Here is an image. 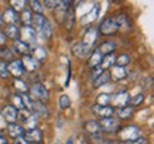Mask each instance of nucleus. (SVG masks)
<instances>
[{"mask_svg":"<svg viewBox=\"0 0 154 144\" xmlns=\"http://www.w3.org/2000/svg\"><path fill=\"white\" fill-rule=\"evenodd\" d=\"M7 70L9 73H11L14 77H19V76H22L23 73H24V66H23L22 60H13L7 66Z\"/></svg>","mask_w":154,"mask_h":144,"instance_id":"8","label":"nucleus"},{"mask_svg":"<svg viewBox=\"0 0 154 144\" xmlns=\"http://www.w3.org/2000/svg\"><path fill=\"white\" fill-rule=\"evenodd\" d=\"M7 133L10 137H14V139H19V137H23V134H24V128L22 126H19L16 123H11L7 126Z\"/></svg>","mask_w":154,"mask_h":144,"instance_id":"11","label":"nucleus"},{"mask_svg":"<svg viewBox=\"0 0 154 144\" xmlns=\"http://www.w3.org/2000/svg\"><path fill=\"white\" fill-rule=\"evenodd\" d=\"M116 66H120V67H126L128 63H130V57L128 54H121L119 59H116Z\"/></svg>","mask_w":154,"mask_h":144,"instance_id":"34","label":"nucleus"},{"mask_svg":"<svg viewBox=\"0 0 154 144\" xmlns=\"http://www.w3.org/2000/svg\"><path fill=\"white\" fill-rule=\"evenodd\" d=\"M11 100H13V107H16L17 110H19V109H20V110H22V109H24V106H23V100H22V97H20V96H13V97H11Z\"/></svg>","mask_w":154,"mask_h":144,"instance_id":"40","label":"nucleus"},{"mask_svg":"<svg viewBox=\"0 0 154 144\" xmlns=\"http://www.w3.org/2000/svg\"><path fill=\"white\" fill-rule=\"evenodd\" d=\"M99 126L101 128V131H116L119 128V123L113 120L111 117H106L99 121Z\"/></svg>","mask_w":154,"mask_h":144,"instance_id":"6","label":"nucleus"},{"mask_svg":"<svg viewBox=\"0 0 154 144\" xmlns=\"http://www.w3.org/2000/svg\"><path fill=\"white\" fill-rule=\"evenodd\" d=\"M101 61H103V54L100 53L99 50H96L93 51L91 54H90V60H88V66L94 69V67H99L101 64Z\"/></svg>","mask_w":154,"mask_h":144,"instance_id":"15","label":"nucleus"},{"mask_svg":"<svg viewBox=\"0 0 154 144\" xmlns=\"http://www.w3.org/2000/svg\"><path fill=\"white\" fill-rule=\"evenodd\" d=\"M97 50H99L103 56L111 54V53H114V50H116V43L114 41H106V43H103Z\"/></svg>","mask_w":154,"mask_h":144,"instance_id":"20","label":"nucleus"},{"mask_svg":"<svg viewBox=\"0 0 154 144\" xmlns=\"http://www.w3.org/2000/svg\"><path fill=\"white\" fill-rule=\"evenodd\" d=\"M99 29H100V33L106 34V36H110V34L116 33L119 30V27H117V24H116L113 17H106L104 20H103V23L100 24Z\"/></svg>","mask_w":154,"mask_h":144,"instance_id":"2","label":"nucleus"},{"mask_svg":"<svg viewBox=\"0 0 154 144\" xmlns=\"http://www.w3.org/2000/svg\"><path fill=\"white\" fill-rule=\"evenodd\" d=\"M10 5L14 6V7H11L14 11L16 10H23V9H24V5H26V2H23V0L22 2H19V0H11Z\"/></svg>","mask_w":154,"mask_h":144,"instance_id":"41","label":"nucleus"},{"mask_svg":"<svg viewBox=\"0 0 154 144\" xmlns=\"http://www.w3.org/2000/svg\"><path fill=\"white\" fill-rule=\"evenodd\" d=\"M66 27L69 30H72L73 29V24H74V10H73L72 7H69L67 9V13H66Z\"/></svg>","mask_w":154,"mask_h":144,"instance_id":"29","label":"nucleus"},{"mask_svg":"<svg viewBox=\"0 0 154 144\" xmlns=\"http://www.w3.org/2000/svg\"><path fill=\"white\" fill-rule=\"evenodd\" d=\"M56 144H59V143H56Z\"/></svg>","mask_w":154,"mask_h":144,"instance_id":"54","label":"nucleus"},{"mask_svg":"<svg viewBox=\"0 0 154 144\" xmlns=\"http://www.w3.org/2000/svg\"><path fill=\"white\" fill-rule=\"evenodd\" d=\"M19 36H22V41L24 43H30V41H34L36 40V32L33 30L32 26H24L22 27V30H19Z\"/></svg>","mask_w":154,"mask_h":144,"instance_id":"5","label":"nucleus"},{"mask_svg":"<svg viewBox=\"0 0 154 144\" xmlns=\"http://www.w3.org/2000/svg\"><path fill=\"white\" fill-rule=\"evenodd\" d=\"M99 10H100V7H99V6H94L93 11H91V13H88V14H86V16H84V17L82 19V24H87V23L94 22V20L97 19Z\"/></svg>","mask_w":154,"mask_h":144,"instance_id":"26","label":"nucleus"},{"mask_svg":"<svg viewBox=\"0 0 154 144\" xmlns=\"http://www.w3.org/2000/svg\"><path fill=\"white\" fill-rule=\"evenodd\" d=\"M44 22H46V19H44L43 14H34L32 17V24H33V30L36 33H40V30L43 27Z\"/></svg>","mask_w":154,"mask_h":144,"instance_id":"17","label":"nucleus"},{"mask_svg":"<svg viewBox=\"0 0 154 144\" xmlns=\"http://www.w3.org/2000/svg\"><path fill=\"white\" fill-rule=\"evenodd\" d=\"M3 23V17H2V14H0V24Z\"/></svg>","mask_w":154,"mask_h":144,"instance_id":"52","label":"nucleus"},{"mask_svg":"<svg viewBox=\"0 0 154 144\" xmlns=\"http://www.w3.org/2000/svg\"><path fill=\"white\" fill-rule=\"evenodd\" d=\"M30 94H32L30 96V99L32 100L42 101V103H44L46 100L49 99V91H47V89L40 83H36L30 87Z\"/></svg>","mask_w":154,"mask_h":144,"instance_id":"1","label":"nucleus"},{"mask_svg":"<svg viewBox=\"0 0 154 144\" xmlns=\"http://www.w3.org/2000/svg\"><path fill=\"white\" fill-rule=\"evenodd\" d=\"M0 77L7 78L9 77V70H7V64L5 60H0Z\"/></svg>","mask_w":154,"mask_h":144,"instance_id":"39","label":"nucleus"},{"mask_svg":"<svg viewBox=\"0 0 154 144\" xmlns=\"http://www.w3.org/2000/svg\"><path fill=\"white\" fill-rule=\"evenodd\" d=\"M127 144H147V139H144V137H138V139L133 140V141H127Z\"/></svg>","mask_w":154,"mask_h":144,"instance_id":"46","label":"nucleus"},{"mask_svg":"<svg viewBox=\"0 0 154 144\" xmlns=\"http://www.w3.org/2000/svg\"><path fill=\"white\" fill-rule=\"evenodd\" d=\"M38 117L36 116V114H34V113H32V114H30V116L27 117V118H26V120H24V126H26V128H27V130H33V128H37L36 127V126H37V120Z\"/></svg>","mask_w":154,"mask_h":144,"instance_id":"27","label":"nucleus"},{"mask_svg":"<svg viewBox=\"0 0 154 144\" xmlns=\"http://www.w3.org/2000/svg\"><path fill=\"white\" fill-rule=\"evenodd\" d=\"M0 56H2L3 59H7V60H11V59H13V53H11L10 50H7V49L0 50Z\"/></svg>","mask_w":154,"mask_h":144,"instance_id":"44","label":"nucleus"},{"mask_svg":"<svg viewBox=\"0 0 154 144\" xmlns=\"http://www.w3.org/2000/svg\"><path fill=\"white\" fill-rule=\"evenodd\" d=\"M22 63H23V66H24V70L33 72V70H36V69H37V61L34 60L32 56H29V54L23 57Z\"/></svg>","mask_w":154,"mask_h":144,"instance_id":"19","label":"nucleus"},{"mask_svg":"<svg viewBox=\"0 0 154 144\" xmlns=\"http://www.w3.org/2000/svg\"><path fill=\"white\" fill-rule=\"evenodd\" d=\"M117 116L120 117V118H124V120H127V118H130V117L133 116V109L131 107H121V109H119V111H117Z\"/></svg>","mask_w":154,"mask_h":144,"instance_id":"30","label":"nucleus"},{"mask_svg":"<svg viewBox=\"0 0 154 144\" xmlns=\"http://www.w3.org/2000/svg\"><path fill=\"white\" fill-rule=\"evenodd\" d=\"M5 43H6V36H5V33L0 32V46H3Z\"/></svg>","mask_w":154,"mask_h":144,"instance_id":"49","label":"nucleus"},{"mask_svg":"<svg viewBox=\"0 0 154 144\" xmlns=\"http://www.w3.org/2000/svg\"><path fill=\"white\" fill-rule=\"evenodd\" d=\"M14 86H16L17 90H20V91H23V93H26L29 90V87L26 86V83L24 81H22V80H19V78H16L14 80Z\"/></svg>","mask_w":154,"mask_h":144,"instance_id":"42","label":"nucleus"},{"mask_svg":"<svg viewBox=\"0 0 154 144\" xmlns=\"http://www.w3.org/2000/svg\"><path fill=\"white\" fill-rule=\"evenodd\" d=\"M5 36H7V37L13 39L14 41H16V40H19V29H17L16 24H7Z\"/></svg>","mask_w":154,"mask_h":144,"instance_id":"23","label":"nucleus"},{"mask_svg":"<svg viewBox=\"0 0 154 144\" xmlns=\"http://www.w3.org/2000/svg\"><path fill=\"white\" fill-rule=\"evenodd\" d=\"M40 34H42V37H43L44 40H49L50 37H51V34H53V29H51V23L46 19V22H44L43 27H42V30H40Z\"/></svg>","mask_w":154,"mask_h":144,"instance_id":"21","label":"nucleus"},{"mask_svg":"<svg viewBox=\"0 0 154 144\" xmlns=\"http://www.w3.org/2000/svg\"><path fill=\"white\" fill-rule=\"evenodd\" d=\"M114 22L116 24H117V27H124V26H127V17L124 16V14H119L117 17H114Z\"/></svg>","mask_w":154,"mask_h":144,"instance_id":"38","label":"nucleus"},{"mask_svg":"<svg viewBox=\"0 0 154 144\" xmlns=\"http://www.w3.org/2000/svg\"><path fill=\"white\" fill-rule=\"evenodd\" d=\"M84 127H86V130H87L88 133H91V134H97L101 131V128L99 126V121H87L84 124Z\"/></svg>","mask_w":154,"mask_h":144,"instance_id":"28","label":"nucleus"},{"mask_svg":"<svg viewBox=\"0 0 154 144\" xmlns=\"http://www.w3.org/2000/svg\"><path fill=\"white\" fill-rule=\"evenodd\" d=\"M2 114H3V117H5L6 121H9L11 124V123H14L17 120V116H19V110H17L16 107H13V106H6L5 109H3V111H2Z\"/></svg>","mask_w":154,"mask_h":144,"instance_id":"7","label":"nucleus"},{"mask_svg":"<svg viewBox=\"0 0 154 144\" xmlns=\"http://www.w3.org/2000/svg\"><path fill=\"white\" fill-rule=\"evenodd\" d=\"M32 111H34V114L37 117H47L49 116V110H47L46 104L42 103V101H34Z\"/></svg>","mask_w":154,"mask_h":144,"instance_id":"12","label":"nucleus"},{"mask_svg":"<svg viewBox=\"0 0 154 144\" xmlns=\"http://www.w3.org/2000/svg\"><path fill=\"white\" fill-rule=\"evenodd\" d=\"M130 101H131V104H133V106H138V104H141V103L144 101V96H143V94H137V96H134V97H133V99L130 100Z\"/></svg>","mask_w":154,"mask_h":144,"instance_id":"43","label":"nucleus"},{"mask_svg":"<svg viewBox=\"0 0 154 144\" xmlns=\"http://www.w3.org/2000/svg\"><path fill=\"white\" fill-rule=\"evenodd\" d=\"M66 144H73V139H69L67 140V143Z\"/></svg>","mask_w":154,"mask_h":144,"instance_id":"51","label":"nucleus"},{"mask_svg":"<svg viewBox=\"0 0 154 144\" xmlns=\"http://www.w3.org/2000/svg\"><path fill=\"white\" fill-rule=\"evenodd\" d=\"M128 101H130V96L127 94L126 91H121V93H117L116 96H111V100H110L111 104L114 107H119V109L126 107Z\"/></svg>","mask_w":154,"mask_h":144,"instance_id":"3","label":"nucleus"},{"mask_svg":"<svg viewBox=\"0 0 154 144\" xmlns=\"http://www.w3.org/2000/svg\"><path fill=\"white\" fill-rule=\"evenodd\" d=\"M42 5L46 6V7H49V9H54L56 6L59 5V2H56V0H46V2H43Z\"/></svg>","mask_w":154,"mask_h":144,"instance_id":"45","label":"nucleus"},{"mask_svg":"<svg viewBox=\"0 0 154 144\" xmlns=\"http://www.w3.org/2000/svg\"><path fill=\"white\" fill-rule=\"evenodd\" d=\"M0 144H7V140L2 133H0Z\"/></svg>","mask_w":154,"mask_h":144,"instance_id":"50","label":"nucleus"},{"mask_svg":"<svg viewBox=\"0 0 154 144\" xmlns=\"http://www.w3.org/2000/svg\"><path fill=\"white\" fill-rule=\"evenodd\" d=\"M110 81V73L109 72H103L99 77L94 80V87H100V86H104Z\"/></svg>","mask_w":154,"mask_h":144,"instance_id":"25","label":"nucleus"},{"mask_svg":"<svg viewBox=\"0 0 154 144\" xmlns=\"http://www.w3.org/2000/svg\"><path fill=\"white\" fill-rule=\"evenodd\" d=\"M113 63H116L114 53H111V54H106V56H103V61H101L100 67H101L103 70H104V69H110V67H113Z\"/></svg>","mask_w":154,"mask_h":144,"instance_id":"22","label":"nucleus"},{"mask_svg":"<svg viewBox=\"0 0 154 144\" xmlns=\"http://www.w3.org/2000/svg\"><path fill=\"white\" fill-rule=\"evenodd\" d=\"M103 72H104V70H103V69H101L100 66H99V67H94V69H93V78H94V80L99 77V76H100V74H101Z\"/></svg>","mask_w":154,"mask_h":144,"instance_id":"47","label":"nucleus"},{"mask_svg":"<svg viewBox=\"0 0 154 144\" xmlns=\"http://www.w3.org/2000/svg\"><path fill=\"white\" fill-rule=\"evenodd\" d=\"M14 144H29V143L24 140V137H19V139L14 140Z\"/></svg>","mask_w":154,"mask_h":144,"instance_id":"48","label":"nucleus"},{"mask_svg":"<svg viewBox=\"0 0 154 144\" xmlns=\"http://www.w3.org/2000/svg\"><path fill=\"white\" fill-rule=\"evenodd\" d=\"M32 11H29V10H24L22 13V22L24 23V26H30L32 24Z\"/></svg>","mask_w":154,"mask_h":144,"instance_id":"37","label":"nucleus"},{"mask_svg":"<svg viewBox=\"0 0 154 144\" xmlns=\"http://www.w3.org/2000/svg\"><path fill=\"white\" fill-rule=\"evenodd\" d=\"M33 56L36 61H42L46 59V50L42 49V47H37V49L33 50Z\"/></svg>","mask_w":154,"mask_h":144,"instance_id":"31","label":"nucleus"},{"mask_svg":"<svg viewBox=\"0 0 154 144\" xmlns=\"http://www.w3.org/2000/svg\"><path fill=\"white\" fill-rule=\"evenodd\" d=\"M90 51H91V47L86 46L84 43H79L74 47V54L79 57H87V56H90Z\"/></svg>","mask_w":154,"mask_h":144,"instance_id":"18","label":"nucleus"},{"mask_svg":"<svg viewBox=\"0 0 154 144\" xmlns=\"http://www.w3.org/2000/svg\"><path fill=\"white\" fill-rule=\"evenodd\" d=\"M23 137L26 141H32V143H40L42 141V131L38 130V128H33V130H27V131H24L23 134Z\"/></svg>","mask_w":154,"mask_h":144,"instance_id":"9","label":"nucleus"},{"mask_svg":"<svg viewBox=\"0 0 154 144\" xmlns=\"http://www.w3.org/2000/svg\"><path fill=\"white\" fill-rule=\"evenodd\" d=\"M96 39H97V30L96 29H88L87 33L84 34V39H83L82 43H84L86 46H93V43L96 41Z\"/></svg>","mask_w":154,"mask_h":144,"instance_id":"16","label":"nucleus"},{"mask_svg":"<svg viewBox=\"0 0 154 144\" xmlns=\"http://www.w3.org/2000/svg\"><path fill=\"white\" fill-rule=\"evenodd\" d=\"M30 7H32L33 11H36V14H42V13H43V6H42V3L37 2V0L30 2Z\"/></svg>","mask_w":154,"mask_h":144,"instance_id":"36","label":"nucleus"},{"mask_svg":"<svg viewBox=\"0 0 154 144\" xmlns=\"http://www.w3.org/2000/svg\"><path fill=\"white\" fill-rule=\"evenodd\" d=\"M140 137V130L136 126H128L121 131V139L126 140V141H133Z\"/></svg>","mask_w":154,"mask_h":144,"instance_id":"4","label":"nucleus"},{"mask_svg":"<svg viewBox=\"0 0 154 144\" xmlns=\"http://www.w3.org/2000/svg\"><path fill=\"white\" fill-rule=\"evenodd\" d=\"M69 106H70V97L66 94H61L59 97V107H60L61 110H66Z\"/></svg>","mask_w":154,"mask_h":144,"instance_id":"32","label":"nucleus"},{"mask_svg":"<svg viewBox=\"0 0 154 144\" xmlns=\"http://www.w3.org/2000/svg\"><path fill=\"white\" fill-rule=\"evenodd\" d=\"M22 100H23V106H24V109H27L29 111H32V109H33V100L30 99V96L27 94H23L22 96Z\"/></svg>","mask_w":154,"mask_h":144,"instance_id":"35","label":"nucleus"},{"mask_svg":"<svg viewBox=\"0 0 154 144\" xmlns=\"http://www.w3.org/2000/svg\"><path fill=\"white\" fill-rule=\"evenodd\" d=\"M3 20H6V22L9 23V24H16L17 22H19V16H17V13L11 7H9V9H6V11L3 13Z\"/></svg>","mask_w":154,"mask_h":144,"instance_id":"14","label":"nucleus"},{"mask_svg":"<svg viewBox=\"0 0 154 144\" xmlns=\"http://www.w3.org/2000/svg\"><path fill=\"white\" fill-rule=\"evenodd\" d=\"M33 144H40V143H33Z\"/></svg>","mask_w":154,"mask_h":144,"instance_id":"53","label":"nucleus"},{"mask_svg":"<svg viewBox=\"0 0 154 144\" xmlns=\"http://www.w3.org/2000/svg\"><path fill=\"white\" fill-rule=\"evenodd\" d=\"M110 100H111V96H109L107 93H101V94H99V97H97V104L107 106L110 103Z\"/></svg>","mask_w":154,"mask_h":144,"instance_id":"33","label":"nucleus"},{"mask_svg":"<svg viewBox=\"0 0 154 144\" xmlns=\"http://www.w3.org/2000/svg\"><path fill=\"white\" fill-rule=\"evenodd\" d=\"M93 111L96 113V114L101 116V118L111 117L113 114H114V109H113V107H110V106H99V104H96L93 107Z\"/></svg>","mask_w":154,"mask_h":144,"instance_id":"10","label":"nucleus"},{"mask_svg":"<svg viewBox=\"0 0 154 144\" xmlns=\"http://www.w3.org/2000/svg\"><path fill=\"white\" fill-rule=\"evenodd\" d=\"M127 76V72H126V67H120V66H113L111 69V73H110V78L113 80H121Z\"/></svg>","mask_w":154,"mask_h":144,"instance_id":"13","label":"nucleus"},{"mask_svg":"<svg viewBox=\"0 0 154 144\" xmlns=\"http://www.w3.org/2000/svg\"><path fill=\"white\" fill-rule=\"evenodd\" d=\"M14 49L17 50V53L27 56V53L30 51V46H29L27 43L22 41V40H16V41H14Z\"/></svg>","mask_w":154,"mask_h":144,"instance_id":"24","label":"nucleus"}]
</instances>
